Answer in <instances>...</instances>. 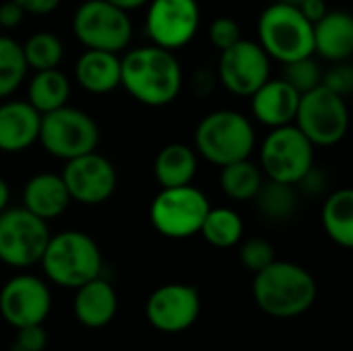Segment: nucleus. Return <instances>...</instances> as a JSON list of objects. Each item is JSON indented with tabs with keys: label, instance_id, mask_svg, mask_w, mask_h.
I'll list each match as a JSON object with an SVG mask.
<instances>
[{
	"label": "nucleus",
	"instance_id": "22",
	"mask_svg": "<svg viewBox=\"0 0 353 351\" xmlns=\"http://www.w3.org/2000/svg\"><path fill=\"white\" fill-rule=\"evenodd\" d=\"M74 79L89 93H112L120 87V56L103 50H87L77 60Z\"/></svg>",
	"mask_w": 353,
	"mask_h": 351
},
{
	"label": "nucleus",
	"instance_id": "20",
	"mask_svg": "<svg viewBox=\"0 0 353 351\" xmlns=\"http://www.w3.org/2000/svg\"><path fill=\"white\" fill-rule=\"evenodd\" d=\"M314 54L329 62L350 60L353 54V19L345 10H327L323 19L312 23Z\"/></svg>",
	"mask_w": 353,
	"mask_h": 351
},
{
	"label": "nucleus",
	"instance_id": "15",
	"mask_svg": "<svg viewBox=\"0 0 353 351\" xmlns=\"http://www.w3.org/2000/svg\"><path fill=\"white\" fill-rule=\"evenodd\" d=\"M52 310V292L35 275L23 273L8 279L0 290V317L12 327L43 325Z\"/></svg>",
	"mask_w": 353,
	"mask_h": 351
},
{
	"label": "nucleus",
	"instance_id": "30",
	"mask_svg": "<svg viewBox=\"0 0 353 351\" xmlns=\"http://www.w3.org/2000/svg\"><path fill=\"white\" fill-rule=\"evenodd\" d=\"M27 70L21 43L8 35H0V99L12 95L23 85Z\"/></svg>",
	"mask_w": 353,
	"mask_h": 351
},
{
	"label": "nucleus",
	"instance_id": "37",
	"mask_svg": "<svg viewBox=\"0 0 353 351\" xmlns=\"http://www.w3.org/2000/svg\"><path fill=\"white\" fill-rule=\"evenodd\" d=\"M25 14H50L60 6V0H14Z\"/></svg>",
	"mask_w": 353,
	"mask_h": 351
},
{
	"label": "nucleus",
	"instance_id": "25",
	"mask_svg": "<svg viewBox=\"0 0 353 351\" xmlns=\"http://www.w3.org/2000/svg\"><path fill=\"white\" fill-rule=\"evenodd\" d=\"M68 97H70V81L62 70L58 68L35 70V77L27 87V101L39 114L66 106Z\"/></svg>",
	"mask_w": 353,
	"mask_h": 351
},
{
	"label": "nucleus",
	"instance_id": "24",
	"mask_svg": "<svg viewBox=\"0 0 353 351\" xmlns=\"http://www.w3.org/2000/svg\"><path fill=\"white\" fill-rule=\"evenodd\" d=\"M323 228L341 248L353 246V190L339 188L323 205Z\"/></svg>",
	"mask_w": 353,
	"mask_h": 351
},
{
	"label": "nucleus",
	"instance_id": "31",
	"mask_svg": "<svg viewBox=\"0 0 353 351\" xmlns=\"http://www.w3.org/2000/svg\"><path fill=\"white\" fill-rule=\"evenodd\" d=\"M281 79L288 81L302 95V93L312 91L314 87L321 85L323 72H321L319 62L312 56H306V58H298V60L285 62Z\"/></svg>",
	"mask_w": 353,
	"mask_h": 351
},
{
	"label": "nucleus",
	"instance_id": "6",
	"mask_svg": "<svg viewBox=\"0 0 353 351\" xmlns=\"http://www.w3.org/2000/svg\"><path fill=\"white\" fill-rule=\"evenodd\" d=\"M259 159L269 180L296 186L314 168V145L296 124L277 126L265 137Z\"/></svg>",
	"mask_w": 353,
	"mask_h": 351
},
{
	"label": "nucleus",
	"instance_id": "5",
	"mask_svg": "<svg viewBox=\"0 0 353 351\" xmlns=\"http://www.w3.org/2000/svg\"><path fill=\"white\" fill-rule=\"evenodd\" d=\"M259 43L271 60L281 64L314 56L312 23L300 6L277 0L259 17Z\"/></svg>",
	"mask_w": 353,
	"mask_h": 351
},
{
	"label": "nucleus",
	"instance_id": "28",
	"mask_svg": "<svg viewBox=\"0 0 353 351\" xmlns=\"http://www.w3.org/2000/svg\"><path fill=\"white\" fill-rule=\"evenodd\" d=\"M254 199H256L259 211L271 221L290 219L298 207V197H296L294 186L283 184V182H275L269 178H267V182H263V186Z\"/></svg>",
	"mask_w": 353,
	"mask_h": 351
},
{
	"label": "nucleus",
	"instance_id": "34",
	"mask_svg": "<svg viewBox=\"0 0 353 351\" xmlns=\"http://www.w3.org/2000/svg\"><path fill=\"white\" fill-rule=\"evenodd\" d=\"M240 37H242V29H240L238 21L232 17H217L209 25V39L219 52L234 46Z\"/></svg>",
	"mask_w": 353,
	"mask_h": 351
},
{
	"label": "nucleus",
	"instance_id": "40",
	"mask_svg": "<svg viewBox=\"0 0 353 351\" xmlns=\"http://www.w3.org/2000/svg\"><path fill=\"white\" fill-rule=\"evenodd\" d=\"M108 2H112L114 6H118V8H122V10H134V8H141V6H145L149 0H108Z\"/></svg>",
	"mask_w": 353,
	"mask_h": 351
},
{
	"label": "nucleus",
	"instance_id": "1",
	"mask_svg": "<svg viewBox=\"0 0 353 351\" xmlns=\"http://www.w3.org/2000/svg\"><path fill=\"white\" fill-rule=\"evenodd\" d=\"M182 66L174 52L159 46H141L120 58V85L139 103L163 108L182 89Z\"/></svg>",
	"mask_w": 353,
	"mask_h": 351
},
{
	"label": "nucleus",
	"instance_id": "42",
	"mask_svg": "<svg viewBox=\"0 0 353 351\" xmlns=\"http://www.w3.org/2000/svg\"><path fill=\"white\" fill-rule=\"evenodd\" d=\"M279 2H288V4H294V6H300L304 0H279Z\"/></svg>",
	"mask_w": 353,
	"mask_h": 351
},
{
	"label": "nucleus",
	"instance_id": "10",
	"mask_svg": "<svg viewBox=\"0 0 353 351\" xmlns=\"http://www.w3.org/2000/svg\"><path fill=\"white\" fill-rule=\"evenodd\" d=\"M72 31L87 50L118 54L132 39V21L108 0H85L72 17Z\"/></svg>",
	"mask_w": 353,
	"mask_h": 351
},
{
	"label": "nucleus",
	"instance_id": "33",
	"mask_svg": "<svg viewBox=\"0 0 353 351\" xmlns=\"http://www.w3.org/2000/svg\"><path fill=\"white\" fill-rule=\"evenodd\" d=\"M321 85L327 87L329 91L341 95V97H347L353 93V66L350 64V60H343V62H335L333 68H329L323 79H321Z\"/></svg>",
	"mask_w": 353,
	"mask_h": 351
},
{
	"label": "nucleus",
	"instance_id": "36",
	"mask_svg": "<svg viewBox=\"0 0 353 351\" xmlns=\"http://www.w3.org/2000/svg\"><path fill=\"white\" fill-rule=\"evenodd\" d=\"M23 17H25V12L14 0L0 4V27L2 29H14L17 25H21Z\"/></svg>",
	"mask_w": 353,
	"mask_h": 351
},
{
	"label": "nucleus",
	"instance_id": "16",
	"mask_svg": "<svg viewBox=\"0 0 353 351\" xmlns=\"http://www.w3.org/2000/svg\"><path fill=\"white\" fill-rule=\"evenodd\" d=\"M60 176L66 184L70 201L81 205L105 203L118 184V174L112 161L95 151L68 159Z\"/></svg>",
	"mask_w": 353,
	"mask_h": 351
},
{
	"label": "nucleus",
	"instance_id": "29",
	"mask_svg": "<svg viewBox=\"0 0 353 351\" xmlns=\"http://www.w3.org/2000/svg\"><path fill=\"white\" fill-rule=\"evenodd\" d=\"M21 48H23L27 68H33V70L58 68L64 56V46L60 37L52 31H37L29 35Z\"/></svg>",
	"mask_w": 353,
	"mask_h": 351
},
{
	"label": "nucleus",
	"instance_id": "27",
	"mask_svg": "<svg viewBox=\"0 0 353 351\" xmlns=\"http://www.w3.org/2000/svg\"><path fill=\"white\" fill-rule=\"evenodd\" d=\"M199 234L215 248H234L244 236V221L230 207H211Z\"/></svg>",
	"mask_w": 353,
	"mask_h": 351
},
{
	"label": "nucleus",
	"instance_id": "35",
	"mask_svg": "<svg viewBox=\"0 0 353 351\" xmlns=\"http://www.w3.org/2000/svg\"><path fill=\"white\" fill-rule=\"evenodd\" d=\"M48 345V333L41 325H27L17 329V351H43Z\"/></svg>",
	"mask_w": 353,
	"mask_h": 351
},
{
	"label": "nucleus",
	"instance_id": "41",
	"mask_svg": "<svg viewBox=\"0 0 353 351\" xmlns=\"http://www.w3.org/2000/svg\"><path fill=\"white\" fill-rule=\"evenodd\" d=\"M8 199H10V190H8V184L6 180L0 176V213L8 207Z\"/></svg>",
	"mask_w": 353,
	"mask_h": 351
},
{
	"label": "nucleus",
	"instance_id": "26",
	"mask_svg": "<svg viewBox=\"0 0 353 351\" xmlns=\"http://www.w3.org/2000/svg\"><path fill=\"white\" fill-rule=\"evenodd\" d=\"M265 182V174L256 163L248 159H240L228 163L219 172V186L232 201H252Z\"/></svg>",
	"mask_w": 353,
	"mask_h": 351
},
{
	"label": "nucleus",
	"instance_id": "7",
	"mask_svg": "<svg viewBox=\"0 0 353 351\" xmlns=\"http://www.w3.org/2000/svg\"><path fill=\"white\" fill-rule=\"evenodd\" d=\"M37 141L52 157L68 161L95 151L99 143V128L87 112L62 106L41 114Z\"/></svg>",
	"mask_w": 353,
	"mask_h": 351
},
{
	"label": "nucleus",
	"instance_id": "38",
	"mask_svg": "<svg viewBox=\"0 0 353 351\" xmlns=\"http://www.w3.org/2000/svg\"><path fill=\"white\" fill-rule=\"evenodd\" d=\"M300 10L304 12V17L310 21V23H316L319 19H323L327 14V2L325 0H304L300 4Z\"/></svg>",
	"mask_w": 353,
	"mask_h": 351
},
{
	"label": "nucleus",
	"instance_id": "11",
	"mask_svg": "<svg viewBox=\"0 0 353 351\" xmlns=\"http://www.w3.org/2000/svg\"><path fill=\"white\" fill-rule=\"evenodd\" d=\"M48 221L29 213L25 207L0 213V263L12 269H27L41 261L50 240Z\"/></svg>",
	"mask_w": 353,
	"mask_h": 351
},
{
	"label": "nucleus",
	"instance_id": "21",
	"mask_svg": "<svg viewBox=\"0 0 353 351\" xmlns=\"http://www.w3.org/2000/svg\"><path fill=\"white\" fill-rule=\"evenodd\" d=\"M70 205V194L60 174H37L23 188V207L43 221L60 217Z\"/></svg>",
	"mask_w": 353,
	"mask_h": 351
},
{
	"label": "nucleus",
	"instance_id": "12",
	"mask_svg": "<svg viewBox=\"0 0 353 351\" xmlns=\"http://www.w3.org/2000/svg\"><path fill=\"white\" fill-rule=\"evenodd\" d=\"M145 33L153 46L170 52L188 46L201 27V6L196 0H149Z\"/></svg>",
	"mask_w": 353,
	"mask_h": 351
},
{
	"label": "nucleus",
	"instance_id": "8",
	"mask_svg": "<svg viewBox=\"0 0 353 351\" xmlns=\"http://www.w3.org/2000/svg\"><path fill=\"white\" fill-rule=\"evenodd\" d=\"M211 203L203 190L192 184L161 188L149 209L151 225L165 238L184 240L196 236Z\"/></svg>",
	"mask_w": 353,
	"mask_h": 351
},
{
	"label": "nucleus",
	"instance_id": "18",
	"mask_svg": "<svg viewBox=\"0 0 353 351\" xmlns=\"http://www.w3.org/2000/svg\"><path fill=\"white\" fill-rule=\"evenodd\" d=\"M72 312L79 325L85 329H103L108 327L118 312V294L110 281L101 275L83 283L74 290Z\"/></svg>",
	"mask_w": 353,
	"mask_h": 351
},
{
	"label": "nucleus",
	"instance_id": "23",
	"mask_svg": "<svg viewBox=\"0 0 353 351\" xmlns=\"http://www.w3.org/2000/svg\"><path fill=\"white\" fill-rule=\"evenodd\" d=\"M196 168L199 161L196 151L192 147L184 143H170L157 153L153 174L161 188H174L190 184L196 174Z\"/></svg>",
	"mask_w": 353,
	"mask_h": 351
},
{
	"label": "nucleus",
	"instance_id": "9",
	"mask_svg": "<svg viewBox=\"0 0 353 351\" xmlns=\"http://www.w3.org/2000/svg\"><path fill=\"white\" fill-rule=\"evenodd\" d=\"M294 124L314 147H333L350 130V110L345 97L319 85L300 95Z\"/></svg>",
	"mask_w": 353,
	"mask_h": 351
},
{
	"label": "nucleus",
	"instance_id": "43",
	"mask_svg": "<svg viewBox=\"0 0 353 351\" xmlns=\"http://www.w3.org/2000/svg\"><path fill=\"white\" fill-rule=\"evenodd\" d=\"M14 351H17V350H14Z\"/></svg>",
	"mask_w": 353,
	"mask_h": 351
},
{
	"label": "nucleus",
	"instance_id": "4",
	"mask_svg": "<svg viewBox=\"0 0 353 351\" xmlns=\"http://www.w3.org/2000/svg\"><path fill=\"white\" fill-rule=\"evenodd\" d=\"M254 145V124L236 110H215L207 114L194 130V151L219 168L248 159Z\"/></svg>",
	"mask_w": 353,
	"mask_h": 351
},
{
	"label": "nucleus",
	"instance_id": "14",
	"mask_svg": "<svg viewBox=\"0 0 353 351\" xmlns=\"http://www.w3.org/2000/svg\"><path fill=\"white\" fill-rule=\"evenodd\" d=\"M145 317L159 333H184L201 317V294L188 283H165L147 298Z\"/></svg>",
	"mask_w": 353,
	"mask_h": 351
},
{
	"label": "nucleus",
	"instance_id": "19",
	"mask_svg": "<svg viewBox=\"0 0 353 351\" xmlns=\"http://www.w3.org/2000/svg\"><path fill=\"white\" fill-rule=\"evenodd\" d=\"M41 114L29 101H6L0 106V151L21 153L39 137Z\"/></svg>",
	"mask_w": 353,
	"mask_h": 351
},
{
	"label": "nucleus",
	"instance_id": "3",
	"mask_svg": "<svg viewBox=\"0 0 353 351\" xmlns=\"http://www.w3.org/2000/svg\"><path fill=\"white\" fill-rule=\"evenodd\" d=\"M46 277L58 288L77 290L101 275L103 257L97 242L79 230L50 236L39 261Z\"/></svg>",
	"mask_w": 353,
	"mask_h": 351
},
{
	"label": "nucleus",
	"instance_id": "39",
	"mask_svg": "<svg viewBox=\"0 0 353 351\" xmlns=\"http://www.w3.org/2000/svg\"><path fill=\"white\" fill-rule=\"evenodd\" d=\"M192 87H194V91H196L199 95L211 93V89H213V77H211V72L205 70V68L196 70V74H194V79H192Z\"/></svg>",
	"mask_w": 353,
	"mask_h": 351
},
{
	"label": "nucleus",
	"instance_id": "17",
	"mask_svg": "<svg viewBox=\"0 0 353 351\" xmlns=\"http://www.w3.org/2000/svg\"><path fill=\"white\" fill-rule=\"evenodd\" d=\"M298 103L300 93L283 79H267L250 95V108L254 118L269 128L294 124Z\"/></svg>",
	"mask_w": 353,
	"mask_h": 351
},
{
	"label": "nucleus",
	"instance_id": "13",
	"mask_svg": "<svg viewBox=\"0 0 353 351\" xmlns=\"http://www.w3.org/2000/svg\"><path fill=\"white\" fill-rule=\"evenodd\" d=\"M217 74L230 93L250 97L267 79H271V58L259 41L240 37L234 46L221 50Z\"/></svg>",
	"mask_w": 353,
	"mask_h": 351
},
{
	"label": "nucleus",
	"instance_id": "2",
	"mask_svg": "<svg viewBox=\"0 0 353 351\" xmlns=\"http://www.w3.org/2000/svg\"><path fill=\"white\" fill-rule=\"evenodd\" d=\"M316 281L308 269L290 263L273 261L263 271L254 273L252 298L256 306L273 319H296L306 314L316 302Z\"/></svg>",
	"mask_w": 353,
	"mask_h": 351
},
{
	"label": "nucleus",
	"instance_id": "32",
	"mask_svg": "<svg viewBox=\"0 0 353 351\" xmlns=\"http://www.w3.org/2000/svg\"><path fill=\"white\" fill-rule=\"evenodd\" d=\"M273 261H275V248L265 238H250L240 246V263L250 273L263 271Z\"/></svg>",
	"mask_w": 353,
	"mask_h": 351
}]
</instances>
